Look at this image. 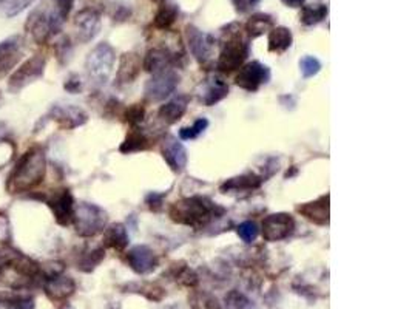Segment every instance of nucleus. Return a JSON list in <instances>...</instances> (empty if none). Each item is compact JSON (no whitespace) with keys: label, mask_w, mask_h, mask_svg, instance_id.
Instances as JSON below:
<instances>
[{"label":"nucleus","mask_w":412,"mask_h":309,"mask_svg":"<svg viewBox=\"0 0 412 309\" xmlns=\"http://www.w3.org/2000/svg\"><path fill=\"white\" fill-rule=\"evenodd\" d=\"M47 175V156L42 147H31L23 153L7 180L10 193L29 192L44 181Z\"/></svg>","instance_id":"nucleus-1"},{"label":"nucleus","mask_w":412,"mask_h":309,"mask_svg":"<svg viewBox=\"0 0 412 309\" xmlns=\"http://www.w3.org/2000/svg\"><path fill=\"white\" fill-rule=\"evenodd\" d=\"M224 210L221 206L215 204L207 197H189L183 198L172 204L168 215L172 220L183 226H189L193 229H203L207 226L210 221H214L215 218H220L224 215Z\"/></svg>","instance_id":"nucleus-2"},{"label":"nucleus","mask_w":412,"mask_h":309,"mask_svg":"<svg viewBox=\"0 0 412 309\" xmlns=\"http://www.w3.org/2000/svg\"><path fill=\"white\" fill-rule=\"evenodd\" d=\"M250 53L249 38L238 23H230L224 28L221 39V51L216 60V69L221 73H232L244 65Z\"/></svg>","instance_id":"nucleus-3"},{"label":"nucleus","mask_w":412,"mask_h":309,"mask_svg":"<svg viewBox=\"0 0 412 309\" xmlns=\"http://www.w3.org/2000/svg\"><path fill=\"white\" fill-rule=\"evenodd\" d=\"M65 19L57 13L54 2H42L25 22V32L31 36L36 44L44 45L54 36L62 32Z\"/></svg>","instance_id":"nucleus-4"},{"label":"nucleus","mask_w":412,"mask_h":309,"mask_svg":"<svg viewBox=\"0 0 412 309\" xmlns=\"http://www.w3.org/2000/svg\"><path fill=\"white\" fill-rule=\"evenodd\" d=\"M114 62H116V53L108 42H101L86 59V71L92 84L98 87L105 86L110 79Z\"/></svg>","instance_id":"nucleus-5"},{"label":"nucleus","mask_w":412,"mask_h":309,"mask_svg":"<svg viewBox=\"0 0 412 309\" xmlns=\"http://www.w3.org/2000/svg\"><path fill=\"white\" fill-rule=\"evenodd\" d=\"M108 215L99 206L92 203H79L75 206V224L76 234L82 238H93L96 235L104 232L107 227Z\"/></svg>","instance_id":"nucleus-6"},{"label":"nucleus","mask_w":412,"mask_h":309,"mask_svg":"<svg viewBox=\"0 0 412 309\" xmlns=\"http://www.w3.org/2000/svg\"><path fill=\"white\" fill-rule=\"evenodd\" d=\"M47 59L44 54H33L28 58L19 69L13 71L8 81V90L11 93H19L29 84L40 79L44 76Z\"/></svg>","instance_id":"nucleus-7"},{"label":"nucleus","mask_w":412,"mask_h":309,"mask_svg":"<svg viewBox=\"0 0 412 309\" xmlns=\"http://www.w3.org/2000/svg\"><path fill=\"white\" fill-rule=\"evenodd\" d=\"M185 39L187 45L190 48V53L193 54L199 65H207L211 62V56H214L216 39L209 33H204L195 25L185 27Z\"/></svg>","instance_id":"nucleus-8"},{"label":"nucleus","mask_w":412,"mask_h":309,"mask_svg":"<svg viewBox=\"0 0 412 309\" xmlns=\"http://www.w3.org/2000/svg\"><path fill=\"white\" fill-rule=\"evenodd\" d=\"M178 82H179V77L173 69H167L164 71L155 73V75L151 76V79L145 84V88H144L145 98L151 102L164 101L175 92V88L178 87Z\"/></svg>","instance_id":"nucleus-9"},{"label":"nucleus","mask_w":412,"mask_h":309,"mask_svg":"<svg viewBox=\"0 0 412 309\" xmlns=\"http://www.w3.org/2000/svg\"><path fill=\"white\" fill-rule=\"evenodd\" d=\"M44 201L51 209L54 220L59 226H70L73 224V217H75V197L70 189H60L53 192L50 197H45Z\"/></svg>","instance_id":"nucleus-10"},{"label":"nucleus","mask_w":412,"mask_h":309,"mask_svg":"<svg viewBox=\"0 0 412 309\" xmlns=\"http://www.w3.org/2000/svg\"><path fill=\"white\" fill-rule=\"evenodd\" d=\"M270 79V70L258 60L242 65L240 73L235 77V84L246 92H257L263 84H268Z\"/></svg>","instance_id":"nucleus-11"},{"label":"nucleus","mask_w":412,"mask_h":309,"mask_svg":"<svg viewBox=\"0 0 412 309\" xmlns=\"http://www.w3.org/2000/svg\"><path fill=\"white\" fill-rule=\"evenodd\" d=\"M295 230V220L292 215L272 214L264 218L263 221V237L266 241H281L289 238Z\"/></svg>","instance_id":"nucleus-12"},{"label":"nucleus","mask_w":412,"mask_h":309,"mask_svg":"<svg viewBox=\"0 0 412 309\" xmlns=\"http://www.w3.org/2000/svg\"><path fill=\"white\" fill-rule=\"evenodd\" d=\"M23 45H25V40L19 34H14L0 42V79L8 76L14 66L19 64Z\"/></svg>","instance_id":"nucleus-13"},{"label":"nucleus","mask_w":412,"mask_h":309,"mask_svg":"<svg viewBox=\"0 0 412 309\" xmlns=\"http://www.w3.org/2000/svg\"><path fill=\"white\" fill-rule=\"evenodd\" d=\"M77 40L82 44L93 40L101 32V14L93 8H83L75 16Z\"/></svg>","instance_id":"nucleus-14"},{"label":"nucleus","mask_w":412,"mask_h":309,"mask_svg":"<svg viewBox=\"0 0 412 309\" xmlns=\"http://www.w3.org/2000/svg\"><path fill=\"white\" fill-rule=\"evenodd\" d=\"M51 121H54L59 127L66 130L77 129L88 121V114L76 106H54L48 113Z\"/></svg>","instance_id":"nucleus-15"},{"label":"nucleus","mask_w":412,"mask_h":309,"mask_svg":"<svg viewBox=\"0 0 412 309\" xmlns=\"http://www.w3.org/2000/svg\"><path fill=\"white\" fill-rule=\"evenodd\" d=\"M127 263H129L130 268L135 271L136 274L144 275V274H150V272H153L156 269L157 257L150 247L139 245L131 247L129 254H127Z\"/></svg>","instance_id":"nucleus-16"},{"label":"nucleus","mask_w":412,"mask_h":309,"mask_svg":"<svg viewBox=\"0 0 412 309\" xmlns=\"http://www.w3.org/2000/svg\"><path fill=\"white\" fill-rule=\"evenodd\" d=\"M161 153L164 161L167 162L168 167H170L173 172L179 173L184 171L187 166V150L178 138L167 136L164 139Z\"/></svg>","instance_id":"nucleus-17"},{"label":"nucleus","mask_w":412,"mask_h":309,"mask_svg":"<svg viewBox=\"0 0 412 309\" xmlns=\"http://www.w3.org/2000/svg\"><path fill=\"white\" fill-rule=\"evenodd\" d=\"M42 288H44L48 299H51L53 301H65L76 293L75 280L68 275H64V272L59 275L47 278L42 283Z\"/></svg>","instance_id":"nucleus-18"},{"label":"nucleus","mask_w":412,"mask_h":309,"mask_svg":"<svg viewBox=\"0 0 412 309\" xmlns=\"http://www.w3.org/2000/svg\"><path fill=\"white\" fill-rule=\"evenodd\" d=\"M175 62H177V56L168 48H151L145 54L144 69L151 73V75H155V73L173 69Z\"/></svg>","instance_id":"nucleus-19"},{"label":"nucleus","mask_w":412,"mask_h":309,"mask_svg":"<svg viewBox=\"0 0 412 309\" xmlns=\"http://www.w3.org/2000/svg\"><path fill=\"white\" fill-rule=\"evenodd\" d=\"M229 95V86L224 82L221 77L214 76L205 79V82L201 86V90H199V101L203 102L204 106L211 107L218 104V102L222 101L226 96Z\"/></svg>","instance_id":"nucleus-20"},{"label":"nucleus","mask_w":412,"mask_h":309,"mask_svg":"<svg viewBox=\"0 0 412 309\" xmlns=\"http://www.w3.org/2000/svg\"><path fill=\"white\" fill-rule=\"evenodd\" d=\"M298 212L318 226L329 224V195H323L312 203H306L298 208Z\"/></svg>","instance_id":"nucleus-21"},{"label":"nucleus","mask_w":412,"mask_h":309,"mask_svg":"<svg viewBox=\"0 0 412 309\" xmlns=\"http://www.w3.org/2000/svg\"><path fill=\"white\" fill-rule=\"evenodd\" d=\"M141 73V58L136 53H125L120 56L119 69L116 73V81L120 86L131 84Z\"/></svg>","instance_id":"nucleus-22"},{"label":"nucleus","mask_w":412,"mask_h":309,"mask_svg":"<svg viewBox=\"0 0 412 309\" xmlns=\"http://www.w3.org/2000/svg\"><path fill=\"white\" fill-rule=\"evenodd\" d=\"M102 241H104L105 247H110V249L120 252L129 246L130 237L124 224L113 223L104 229V240Z\"/></svg>","instance_id":"nucleus-23"},{"label":"nucleus","mask_w":412,"mask_h":309,"mask_svg":"<svg viewBox=\"0 0 412 309\" xmlns=\"http://www.w3.org/2000/svg\"><path fill=\"white\" fill-rule=\"evenodd\" d=\"M187 106H189V96H178V98L168 101L167 104L161 106L159 113L157 114H159V118L166 121L167 124H175L184 116V113L187 112Z\"/></svg>","instance_id":"nucleus-24"},{"label":"nucleus","mask_w":412,"mask_h":309,"mask_svg":"<svg viewBox=\"0 0 412 309\" xmlns=\"http://www.w3.org/2000/svg\"><path fill=\"white\" fill-rule=\"evenodd\" d=\"M263 178L258 177L255 173H247V175H241V177H236L226 181L221 186V192L224 193H230V192H250L258 189L259 186L263 184Z\"/></svg>","instance_id":"nucleus-25"},{"label":"nucleus","mask_w":412,"mask_h":309,"mask_svg":"<svg viewBox=\"0 0 412 309\" xmlns=\"http://www.w3.org/2000/svg\"><path fill=\"white\" fill-rule=\"evenodd\" d=\"M275 27V19L270 14L266 13H257L250 16V19L247 21L244 25V33L249 39H255L263 36L264 33L270 32Z\"/></svg>","instance_id":"nucleus-26"},{"label":"nucleus","mask_w":412,"mask_h":309,"mask_svg":"<svg viewBox=\"0 0 412 309\" xmlns=\"http://www.w3.org/2000/svg\"><path fill=\"white\" fill-rule=\"evenodd\" d=\"M292 32L286 27H274L269 33V39H268V48L269 51L281 54L284 51H287L290 45H292Z\"/></svg>","instance_id":"nucleus-27"},{"label":"nucleus","mask_w":412,"mask_h":309,"mask_svg":"<svg viewBox=\"0 0 412 309\" xmlns=\"http://www.w3.org/2000/svg\"><path fill=\"white\" fill-rule=\"evenodd\" d=\"M105 257V251L102 246L87 247L81 252V256L77 258V269L82 272H93L101 264L102 260Z\"/></svg>","instance_id":"nucleus-28"},{"label":"nucleus","mask_w":412,"mask_h":309,"mask_svg":"<svg viewBox=\"0 0 412 309\" xmlns=\"http://www.w3.org/2000/svg\"><path fill=\"white\" fill-rule=\"evenodd\" d=\"M179 8L175 3H162L153 19V27L157 29H168L178 19Z\"/></svg>","instance_id":"nucleus-29"},{"label":"nucleus","mask_w":412,"mask_h":309,"mask_svg":"<svg viewBox=\"0 0 412 309\" xmlns=\"http://www.w3.org/2000/svg\"><path fill=\"white\" fill-rule=\"evenodd\" d=\"M327 13H329L327 5H306V7H301L300 21L302 25L313 27L323 22L327 17Z\"/></svg>","instance_id":"nucleus-30"},{"label":"nucleus","mask_w":412,"mask_h":309,"mask_svg":"<svg viewBox=\"0 0 412 309\" xmlns=\"http://www.w3.org/2000/svg\"><path fill=\"white\" fill-rule=\"evenodd\" d=\"M149 147V139L147 136L144 135V133L136 129V127H133V130L127 135L125 141L120 144L119 151L120 153H133V151H139V150H145Z\"/></svg>","instance_id":"nucleus-31"},{"label":"nucleus","mask_w":412,"mask_h":309,"mask_svg":"<svg viewBox=\"0 0 412 309\" xmlns=\"http://www.w3.org/2000/svg\"><path fill=\"white\" fill-rule=\"evenodd\" d=\"M172 277L175 278V282H179L181 284H184V286L195 288L198 284L196 274L184 263L183 266H178V263L172 266Z\"/></svg>","instance_id":"nucleus-32"},{"label":"nucleus","mask_w":412,"mask_h":309,"mask_svg":"<svg viewBox=\"0 0 412 309\" xmlns=\"http://www.w3.org/2000/svg\"><path fill=\"white\" fill-rule=\"evenodd\" d=\"M224 301H226V309H257L252 300L236 289L230 291Z\"/></svg>","instance_id":"nucleus-33"},{"label":"nucleus","mask_w":412,"mask_h":309,"mask_svg":"<svg viewBox=\"0 0 412 309\" xmlns=\"http://www.w3.org/2000/svg\"><path fill=\"white\" fill-rule=\"evenodd\" d=\"M192 309H221L216 297L207 293H195L192 295Z\"/></svg>","instance_id":"nucleus-34"},{"label":"nucleus","mask_w":412,"mask_h":309,"mask_svg":"<svg viewBox=\"0 0 412 309\" xmlns=\"http://www.w3.org/2000/svg\"><path fill=\"white\" fill-rule=\"evenodd\" d=\"M207 127H209V121L205 118H199L195 121V124L192 127H183V129L179 130V138L183 139V141H190V139H195L201 135Z\"/></svg>","instance_id":"nucleus-35"},{"label":"nucleus","mask_w":412,"mask_h":309,"mask_svg":"<svg viewBox=\"0 0 412 309\" xmlns=\"http://www.w3.org/2000/svg\"><path fill=\"white\" fill-rule=\"evenodd\" d=\"M236 232H238V237L244 241V243H253L258 237L259 229L255 221H244L236 227Z\"/></svg>","instance_id":"nucleus-36"},{"label":"nucleus","mask_w":412,"mask_h":309,"mask_svg":"<svg viewBox=\"0 0 412 309\" xmlns=\"http://www.w3.org/2000/svg\"><path fill=\"white\" fill-rule=\"evenodd\" d=\"M300 70L305 77H313L321 70V62L313 56H305L300 60Z\"/></svg>","instance_id":"nucleus-37"},{"label":"nucleus","mask_w":412,"mask_h":309,"mask_svg":"<svg viewBox=\"0 0 412 309\" xmlns=\"http://www.w3.org/2000/svg\"><path fill=\"white\" fill-rule=\"evenodd\" d=\"M54 51H56V56H57L60 64L68 62L70 58H71V53H73V45H71L70 38L64 36L62 39L57 40V44L54 45Z\"/></svg>","instance_id":"nucleus-38"},{"label":"nucleus","mask_w":412,"mask_h":309,"mask_svg":"<svg viewBox=\"0 0 412 309\" xmlns=\"http://www.w3.org/2000/svg\"><path fill=\"white\" fill-rule=\"evenodd\" d=\"M145 116V110L141 104H133L129 108H127L124 113V118L127 123H129L131 127H136L138 124H141Z\"/></svg>","instance_id":"nucleus-39"},{"label":"nucleus","mask_w":412,"mask_h":309,"mask_svg":"<svg viewBox=\"0 0 412 309\" xmlns=\"http://www.w3.org/2000/svg\"><path fill=\"white\" fill-rule=\"evenodd\" d=\"M34 308L36 305L33 297L23 295V294H16L7 305V309H34Z\"/></svg>","instance_id":"nucleus-40"},{"label":"nucleus","mask_w":412,"mask_h":309,"mask_svg":"<svg viewBox=\"0 0 412 309\" xmlns=\"http://www.w3.org/2000/svg\"><path fill=\"white\" fill-rule=\"evenodd\" d=\"M34 0H10V2L5 5V13H7L8 17H14L17 14H21L23 10L28 8L29 5H31Z\"/></svg>","instance_id":"nucleus-41"},{"label":"nucleus","mask_w":412,"mask_h":309,"mask_svg":"<svg viewBox=\"0 0 412 309\" xmlns=\"http://www.w3.org/2000/svg\"><path fill=\"white\" fill-rule=\"evenodd\" d=\"M54 7H56L57 13L66 19L70 16L73 7H75V0H53Z\"/></svg>","instance_id":"nucleus-42"},{"label":"nucleus","mask_w":412,"mask_h":309,"mask_svg":"<svg viewBox=\"0 0 412 309\" xmlns=\"http://www.w3.org/2000/svg\"><path fill=\"white\" fill-rule=\"evenodd\" d=\"M235 5V10L238 11L241 14H246L252 11L255 7H258L259 0H232Z\"/></svg>","instance_id":"nucleus-43"},{"label":"nucleus","mask_w":412,"mask_h":309,"mask_svg":"<svg viewBox=\"0 0 412 309\" xmlns=\"http://www.w3.org/2000/svg\"><path fill=\"white\" fill-rule=\"evenodd\" d=\"M64 88L66 90V92L71 93V95H76L82 90V82L81 79H79L77 75H71L68 79L65 81L64 84Z\"/></svg>","instance_id":"nucleus-44"},{"label":"nucleus","mask_w":412,"mask_h":309,"mask_svg":"<svg viewBox=\"0 0 412 309\" xmlns=\"http://www.w3.org/2000/svg\"><path fill=\"white\" fill-rule=\"evenodd\" d=\"M162 199L164 193H150L147 199H145V203H147L151 210H159L162 208Z\"/></svg>","instance_id":"nucleus-45"},{"label":"nucleus","mask_w":412,"mask_h":309,"mask_svg":"<svg viewBox=\"0 0 412 309\" xmlns=\"http://www.w3.org/2000/svg\"><path fill=\"white\" fill-rule=\"evenodd\" d=\"M13 139V132L5 121H0V143H7Z\"/></svg>","instance_id":"nucleus-46"},{"label":"nucleus","mask_w":412,"mask_h":309,"mask_svg":"<svg viewBox=\"0 0 412 309\" xmlns=\"http://www.w3.org/2000/svg\"><path fill=\"white\" fill-rule=\"evenodd\" d=\"M130 14H131L130 10L127 7H118L116 13H114V21H119V22L127 21L130 17Z\"/></svg>","instance_id":"nucleus-47"},{"label":"nucleus","mask_w":412,"mask_h":309,"mask_svg":"<svg viewBox=\"0 0 412 309\" xmlns=\"http://www.w3.org/2000/svg\"><path fill=\"white\" fill-rule=\"evenodd\" d=\"M305 2L306 0H281V3L289 8H301L305 7Z\"/></svg>","instance_id":"nucleus-48"},{"label":"nucleus","mask_w":412,"mask_h":309,"mask_svg":"<svg viewBox=\"0 0 412 309\" xmlns=\"http://www.w3.org/2000/svg\"><path fill=\"white\" fill-rule=\"evenodd\" d=\"M151 2H155V3H159V5H162V3H166L167 0H151Z\"/></svg>","instance_id":"nucleus-49"},{"label":"nucleus","mask_w":412,"mask_h":309,"mask_svg":"<svg viewBox=\"0 0 412 309\" xmlns=\"http://www.w3.org/2000/svg\"><path fill=\"white\" fill-rule=\"evenodd\" d=\"M10 2V0H0V7H5Z\"/></svg>","instance_id":"nucleus-50"}]
</instances>
